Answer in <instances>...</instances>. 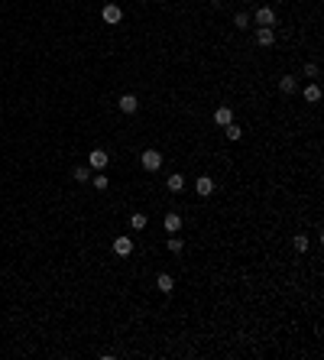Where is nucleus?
I'll list each match as a JSON object with an SVG mask.
<instances>
[{
	"mask_svg": "<svg viewBox=\"0 0 324 360\" xmlns=\"http://www.w3.org/2000/svg\"><path fill=\"white\" fill-rule=\"evenodd\" d=\"M139 165H143L146 172H159L162 169V153L159 149H146V153L139 156Z\"/></svg>",
	"mask_w": 324,
	"mask_h": 360,
	"instance_id": "f257e3e1",
	"label": "nucleus"
},
{
	"mask_svg": "<svg viewBox=\"0 0 324 360\" xmlns=\"http://www.w3.org/2000/svg\"><path fill=\"white\" fill-rule=\"evenodd\" d=\"M107 163H110V156L104 149H91V153H88V169H91V172H104Z\"/></svg>",
	"mask_w": 324,
	"mask_h": 360,
	"instance_id": "f03ea898",
	"label": "nucleus"
},
{
	"mask_svg": "<svg viewBox=\"0 0 324 360\" xmlns=\"http://www.w3.org/2000/svg\"><path fill=\"white\" fill-rule=\"evenodd\" d=\"M214 188H217V182L211 179V175H198V179H194V192H198V198H211V195H214Z\"/></svg>",
	"mask_w": 324,
	"mask_h": 360,
	"instance_id": "7ed1b4c3",
	"label": "nucleus"
},
{
	"mask_svg": "<svg viewBox=\"0 0 324 360\" xmlns=\"http://www.w3.org/2000/svg\"><path fill=\"white\" fill-rule=\"evenodd\" d=\"M250 20H253L256 26H276V10H272V7H259Z\"/></svg>",
	"mask_w": 324,
	"mask_h": 360,
	"instance_id": "20e7f679",
	"label": "nucleus"
},
{
	"mask_svg": "<svg viewBox=\"0 0 324 360\" xmlns=\"http://www.w3.org/2000/svg\"><path fill=\"white\" fill-rule=\"evenodd\" d=\"M114 253L117 257H130L133 253V237H127V234H120V237H114Z\"/></svg>",
	"mask_w": 324,
	"mask_h": 360,
	"instance_id": "39448f33",
	"label": "nucleus"
},
{
	"mask_svg": "<svg viewBox=\"0 0 324 360\" xmlns=\"http://www.w3.org/2000/svg\"><path fill=\"white\" fill-rule=\"evenodd\" d=\"M256 42H259L262 49L276 46V30H272V26H256Z\"/></svg>",
	"mask_w": 324,
	"mask_h": 360,
	"instance_id": "423d86ee",
	"label": "nucleus"
},
{
	"mask_svg": "<svg viewBox=\"0 0 324 360\" xmlns=\"http://www.w3.org/2000/svg\"><path fill=\"white\" fill-rule=\"evenodd\" d=\"M100 16H104V23H110V26H117L120 20H124V10L117 7V3H107V7L100 10Z\"/></svg>",
	"mask_w": 324,
	"mask_h": 360,
	"instance_id": "0eeeda50",
	"label": "nucleus"
},
{
	"mask_svg": "<svg viewBox=\"0 0 324 360\" xmlns=\"http://www.w3.org/2000/svg\"><path fill=\"white\" fill-rule=\"evenodd\" d=\"M156 289L165 292V295H172V292H175V276L172 273H159L156 276Z\"/></svg>",
	"mask_w": 324,
	"mask_h": 360,
	"instance_id": "6e6552de",
	"label": "nucleus"
},
{
	"mask_svg": "<svg viewBox=\"0 0 324 360\" xmlns=\"http://www.w3.org/2000/svg\"><path fill=\"white\" fill-rule=\"evenodd\" d=\"M117 107L124 110V114H136V110H139V98H136V94H120Z\"/></svg>",
	"mask_w": 324,
	"mask_h": 360,
	"instance_id": "1a4fd4ad",
	"label": "nucleus"
},
{
	"mask_svg": "<svg viewBox=\"0 0 324 360\" xmlns=\"http://www.w3.org/2000/svg\"><path fill=\"white\" fill-rule=\"evenodd\" d=\"M162 227H165V234H178V230H182V214L169 211L165 218H162Z\"/></svg>",
	"mask_w": 324,
	"mask_h": 360,
	"instance_id": "9d476101",
	"label": "nucleus"
},
{
	"mask_svg": "<svg viewBox=\"0 0 324 360\" xmlns=\"http://www.w3.org/2000/svg\"><path fill=\"white\" fill-rule=\"evenodd\" d=\"M165 188H169L172 195H178V192H185V175H182V172H172L169 179H165Z\"/></svg>",
	"mask_w": 324,
	"mask_h": 360,
	"instance_id": "9b49d317",
	"label": "nucleus"
},
{
	"mask_svg": "<svg viewBox=\"0 0 324 360\" xmlns=\"http://www.w3.org/2000/svg\"><path fill=\"white\" fill-rule=\"evenodd\" d=\"M165 250H169L172 257H182V253H185V240H182L178 234H172L169 240H165Z\"/></svg>",
	"mask_w": 324,
	"mask_h": 360,
	"instance_id": "f8f14e48",
	"label": "nucleus"
},
{
	"mask_svg": "<svg viewBox=\"0 0 324 360\" xmlns=\"http://www.w3.org/2000/svg\"><path fill=\"white\" fill-rule=\"evenodd\" d=\"M230 120H233V110L227 107V104H221V107L214 110V124H217V127H227Z\"/></svg>",
	"mask_w": 324,
	"mask_h": 360,
	"instance_id": "ddd939ff",
	"label": "nucleus"
},
{
	"mask_svg": "<svg viewBox=\"0 0 324 360\" xmlns=\"http://www.w3.org/2000/svg\"><path fill=\"white\" fill-rule=\"evenodd\" d=\"M279 91L282 94H295L298 91V78H295V75H282V78H279Z\"/></svg>",
	"mask_w": 324,
	"mask_h": 360,
	"instance_id": "4468645a",
	"label": "nucleus"
},
{
	"mask_svg": "<svg viewBox=\"0 0 324 360\" xmlns=\"http://www.w3.org/2000/svg\"><path fill=\"white\" fill-rule=\"evenodd\" d=\"M250 26H253V20H250V13H247V10H240V13H233V30L247 33Z\"/></svg>",
	"mask_w": 324,
	"mask_h": 360,
	"instance_id": "2eb2a0df",
	"label": "nucleus"
},
{
	"mask_svg": "<svg viewBox=\"0 0 324 360\" xmlns=\"http://www.w3.org/2000/svg\"><path fill=\"white\" fill-rule=\"evenodd\" d=\"M91 169H88V165H75V169H71V179L75 182H81V185H88V182H91Z\"/></svg>",
	"mask_w": 324,
	"mask_h": 360,
	"instance_id": "dca6fc26",
	"label": "nucleus"
},
{
	"mask_svg": "<svg viewBox=\"0 0 324 360\" xmlns=\"http://www.w3.org/2000/svg\"><path fill=\"white\" fill-rule=\"evenodd\" d=\"M224 133H227V140H230V143H237L240 136H243V127H240V124H233V120H230V124L224 127Z\"/></svg>",
	"mask_w": 324,
	"mask_h": 360,
	"instance_id": "f3484780",
	"label": "nucleus"
},
{
	"mask_svg": "<svg viewBox=\"0 0 324 360\" xmlns=\"http://www.w3.org/2000/svg\"><path fill=\"white\" fill-rule=\"evenodd\" d=\"M305 101L318 104V101H321V88H318V85H305Z\"/></svg>",
	"mask_w": 324,
	"mask_h": 360,
	"instance_id": "a211bd4d",
	"label": "nucleus"
},
{
	"mask_svg": "<svg viewBox=\"0 0 324 360\" xmlns=\"http://www.w3.org/2000/svg\"><path fill=\"white\" fill-rule=\"evenodd\" d=\"M146 224H149V218H146L143 211H136V214L130 218V227H133V230H146Z\"/></svg>",
	"mask_w": 324,
	"mask_h": 360,
	"instance_id": "6ab92c4d",
	"label": "nucleus"
},
{
	"mask_svg": "<svg viewBox=\"0 0 324 360\" xmlns=\"http://www.w3.org/2000/svg\"><path fill=\"white\" fill-rule=\"evenodd\" d=\"M88 185H94V188H97V192H104V188L110 185V179H107V175H104V172H94V175H91V182H88Z\"/></svg>",
	"mask_w": 324,
	"mask_h": 360,
	"instance_id": "aec40b11",
	"label": "nucleus"
},
{
	"mask_svg": "<svg viewBox=\"0 0 324 360\" xmlns=\"http://www.w3.org/2000/svg\"><path fill=\"white\" fill-rule=\"evenodd\" d=\"M301 75H305V78H308V81H315L318 75H321V68H318V62H305V68H301Z\"/></svg>",
	"mask_w": 324,
	"mask_h": 360,
	"instance_id": "412c9836",
	"label": "nucleus"
},
{
	"mask_svg": "<svg viewBox=\"0 0 324 360\" xmlns=\"http://www.w3.org/2000/svg\"><path fill=\"white\" fill-rule=\"evenodd\" d=\"M292 247H295L298 253H305V250H308V234H295V237H292Z\"/></svg>",
	"mask_w": 324,
	"mask_h": 360,
	"instance_id": "4be33fe9",
	"label": "nucleus"
},
{
	"mask_svg": "<svg viewBox=\"0 0 324 360\" xmlns=\"http://www.w3.org/2000/svg\"><path fill=\"white\" fill-rule=\"evenodd\" d=\"M221 3H224V0H211V7H221Z\"/></svg>",
	"mask_w": 324,
	"mask_h": 360,
	"instance_id": "5701e85b",
	"label": "nucleus"
}]
</instances>
